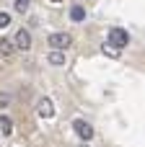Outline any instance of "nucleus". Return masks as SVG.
Segmentation results:
<instances>
[{
    "label": "nucleus",
    "instance_id": "obj_9",
    "mask_svg": "<svg viewBox=\"0 0 145 147\" xmlns=\"http://www.w3.org/2000/svg\"><path fill=\"white\" fill-rule=\"evenodd\" d=\"M29 3H31V0H16V3H13V10L23 16V13H29Z\"/></svg>",
    "mask_w": 145,
    "mask_h": 147
},
{
    "label": "nucleus",
    "instance_id": "obj_12",
    "mask_svg": "<svg viewBox=\"0 0 145 147\" xmlns=\"http://www.w3.org/2000/svg\"><path fill=\"white\" fill-rule=\"evenodd\" d=\"M101 52H104L106 57H119V49H114L112 44H104V47H101Z\"/></svg>",
    "mask_w": 145,
    "mask_h": 147
},
{
    "label": "nucleus",
    "instance_id": "obj_14",
    "mask_svg": "<svg viewBox=\"0 0 145 147\" xmlns=\"http://www.w3.org/2000/svg\"><path fill=\"white\" fill-rule=\"evenodd\" d=\"M49 3H65V0H49Z\"/></svg>",
    "mask_w": 145,
    "mask_h": 147
},
{
    "label": "nucleus",
    "instance_id": "obj_5",
    "mask_svg": "<svg viewBox=\"0 0 145 147\" xmlns=\"http://www.w3.org/2000/svg\"><path fill=\"white\" fill-rule=\"evenodd\" d=\"M36 114H39L42 119H52V116H54V106H52V101H49V98H39V103H36Z\"/></svg>",
    "mask_w": 145,
    "mask_h": 147
},
{
    "label": "nucleus",
    "instance_id": "obj_1",
    "mask_svg": "<svg viewBox=\"0 0 145 147\" xmlns=\"http://www.w3.org/2000/svg\"><path fill=\"white\" fill-rule=\"evenodd\" d=\"M106 44H112L114 49H125V47L130 44V34H127L125 28L114 26V28H109V36H106Z\"/></svg>",
    "mask_w": 145,
    "mask_h": 147
},
{
    "label": "nucleus",
    "instance_id": "obj_15",
    "mask_svg": "<svg viewBox=\"0 0 145 147\" xmlns=\"http://www.w3.org/2000/svg\"><path fill=\"white\" fill-rule=\"evenodd\" d=\"M78 147H86V142H83V145H78Z\"/></svg>",
    "mask_w": 145,
    "mask_h": 147
},
{
    "label": "nucleus",
    "instance_id": "obj_4",
    "mask_svg": "<svg viewBox=\"0 0 145 147\" xmlns=\"http://www.w3.org/2000/svg\"><path fill=\"white\" fill-rule=\"evenodd\" d=\"M13 44H16V49L29 52V49H31V34H29L26 28H18V31H16V36H13Z\"/></svg>",
    "mask_w": 145,
    "mask_h": 147
},
{
    "label": "nucleus",
    "instance_id": "obj_10",
    "mask_svg": "<svg viewBox=\"0 0 145 147\" xmlns=\"http://www.w3.org/2000/svg\"><path fill=\"white\" fill-rule=\"evenodd\" d=\"M10 103H13V96L8 90H0V109H8Z\"/></svg>",
    "mask_w": 145,
    "mask_h": 147
},
{
    "label": "nucleus",
    "instance_id": "obj_3",
    "mask_svg": "<svg viewBox=\"0 0 145 147\" xmlns=\"http://www.w3.org/2000/svg\"><path fill=\"white\" fill-rule=\"evenodd\" d=\"M73 129H75V134H78L83 142H91V140H93V127H91L86 119H75V121H73Z\"/></svg>",
    "mask_w": 145,
    "mask_h": 147
},
{
    "label": "nucleus",
    "instance_id": "obj_2",
    "mask_svg": "<svg viewBox=\"0 0 145 147\" xmlns=\"http://www.w3.org/2000/svg\"><path fill=\"white\" fill-rule=\"evenodd\" d=\"M47 44H49L52 49H57V52H65V49L73 44V36H70V34H65V31H57V34H49Z\"/></svg>",
    "mask_w": 145,
    "mask_h": 147
},
{
    "label": "nucleus",
    "instance_id": "obj_8",
    "mask_svg": "<svg viewBox=\"0 0 145 147\" xmlns=\"http://www.w3.org/2000/svg\"><path fill=\"white\" fill-rule=\"evenodd\" d=\"M0 132L8 137V134H13V119L10 116H0Z\"/></svg>",
    "mask_w": 145,
    "mask_h": 147
},
{
    "label": "nucleus",
    "instance_id": "obj_13",
    "mask_svg": "<svg viewBox=\"0 0 145 147\" xmlns=\"http://www.w3.org/2000/svg\"><path fill=\"white\" fill-rule=\"evenodd\" d=\"M10 26V13H0V28H8Z\"/></svg>",
    "mask_w": 145,
    "mask_h": 147
},
{
    "label": "nucleus",
    "instance_id": "obj_11",
    "mask_svg": "<svg viewBox=\"0 0 145 147\" xmlns=\"http://www.w3.org/2000/svg\"><path fill=\"white\" fill-rule=\"evenodd\" d=\"M70 18H73V21H83V18H86V10H83L80 5H75V8L70 10Z\"/></svg>",
    "mask_w": 145,
    "mask_h": 147
},
{
    "label": "nucleus",
    "instance_id": "obj_6",
    "mask_svg": "<svg viewBox=\"0 0 145 147\" xmlns=\"http://www.w3.org/2000/svg\"><path fill=\"white\" fill-rule=\"evenodd\" d=\"M47 62H49L52 67H65V52L52 49V52H49V57H47Z\"/></svg>",
    "mask_w": 145,
    "mask_h": 147
},
{
    "label": "nucleus",
    "instance_id": "obj_7",
    "mask_svg": "<svg viewBox=\"0 0 145 147\" xmlns=\"http://www.w3.org/2000/svg\"><path fill=\"white\" fill-rule=\"evenodd\" d=\"M13 49H16V44H13V39H0V57H10L13 54Z\"/></svg>",
    "mask_w": 145,
    "mask_h": 147
}]
</instances>
